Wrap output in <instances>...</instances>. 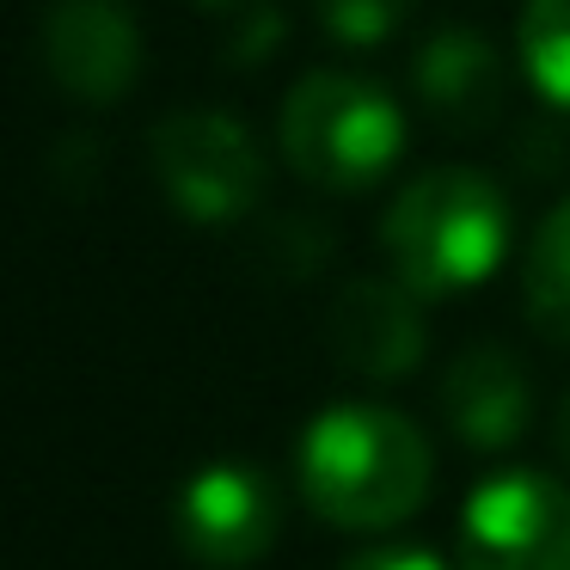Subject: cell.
<instances>
[{
    "instance_id": "1",
    "label": "cell",
    "mask_w": 570,
    "mask_h": 570,
    "mask_svg": "<svg viewBox=\"0 0 570 570\" xmlns=\"http://www.w3.org/2000/svg\"><path fill=\"white\" fill-rule=\"evenodd\" d=\"M435 454L411 417L386 405H332L301 430V497L350 533H381L417 515Z\"/></svg>"
},
{
    "instance_id": "2",
    "label": "cell",
    "mask_w": 570,
    "mask_h": 570,
    "mask_svg": "<svg viewBox=\"0 0 570 570\" xmlns=\"http://www.w3.org/2000/svg\"><path fill=\"white\" fill-rule=\"evenodd\" d=\"M509 239H515L509 197L472 166H435L411 178L381 222L386 264L423 301H448L491 283L497 264L509 258Z\"/></svg>"
},
{
    "instance_id": "3",
    "label": "cell",
    "mask_w": 570,
    "mask_h": 570,
    "mask_svg": "<svg viewBox=\"0 0 570 570\" xmlns=\"http://www.w3.org/2000/svg\"><path fill=\"white\" fill-rule=\"evenodd\" d=\"M283 154L313 190H350L381 185L405 154V111L381 80L362 75H320L295 80V92L283 99Z\"/></svg>"
},
{
    "instance_id": "4",
    "label": "cell",
    "mask_w": 570,
    "mask_h": 570,
    "mask_svg": "<svg viewBox=\"0 0 570 570\" xmlns=\"http://www.w3.org/2000/svg\"><path fill=\"white\" fill-rule=\"evenodd\" d=\"M154 178L185 222L227 227L258 209L264 197V148L227 111H173L154 124Z\"/></svg>"
},
{
    "instance_id": "5",
    "label": "cell",
    "mask_w": 570,
    "mask_h": 570,
    "mask_svg": "<svg viewBox=\"0 0 570 570\" xmlns=\"http://www.w3.org/2000/svg\"><path fill=\"white\" fill-rule=\"evenodd\" d=\"M460 570H570V491L546 472H497L460 509Z\"/></svg>"
},
{
    "instance_id": "6",
    "label": "cell",
    "mask_w": 570,
    "mask_h": 570,
    "mask_svg": "<svg viewBox=\"0 0 570 570\" xmlns=\"http://www.w3.org/2000/svg\"><path fill=\"white\" fill-rule=\"evenodd\" d=\"M283 528V497H276L271 472L246 466V460H215V466L190 472L185 491L173 497V533L185 558L209 570H246L276 546Z\"/></svg>"
},
{
    "instance_id": "7",
    "label": "cell",
    "mask_w": 570,
    "mask_h": 570,
    "mask_svg": "<svg viewBox=\"0 0 570 570\" xmlns=\"http://www.w3.org/2000/svg\"><path fill=\"white\" fill-rule=\"evenodd\" d=\"M43 68L80 105H117L141 75V31L124 0H50Z\"/></svg>"
},
{
    "instance_id": "8",
    "label": "cell",
    "mask_w": 570,
    "mask_h": 570,
    "mask_svg": "<svg viewBox=\"0 0 570 570\" xmlns=\"http://www.w3.org/2000/svg\"><path fill=\"white\" fill-rule=\"evenodd\" d=\"M423 295H411L399 276H362L344 283L325 313V337H332V356L350 374H368V381H399L423 362L430 344V325H423Z\"/></svg>"
},
{
    "instance_id": "9",
    "label": "cell",
    "mask_w": 570,
    "mask_h": 570,
    "mask_svg": "<svg viewBox=\"0 0 570 570\" xmlns=\"http://www.w3.org/2000/svg\"><path fill=\"white\" fill-rule=\"evenodd\" d=\"M442 411H448V430L472 454H503L528 435V417H533L528 368L503 344H472L442 381Z\"/></svg>"
},
{
    "instance_id": "10",
    "label": "cell",
    "mask_w": 570,
    "mask_h": 570,
    "mask_svg": "<svg viewBox=\"0 0 570 570\" xmlns=\"http://www.w3.org/2000/svg\"><path fill=\"white\" fill-rule=\"evenodd\" d=\"M503 56H497V43L484 38V31H435L430 43L417 50V62H411V87H417L423 111L442 117L448 129H484L497 124V111H503Z\"/></svg>"
},
{
    "instance_id": "11",
    "label": "cell",
    "mask_w": 570,
    "mask_h": 570,
    "mask_svg": "<svg viewBox=\"0 0 570 570\" xmlns=\"http://www.w3.org/2000/svg\"><path fill=\"white\" fill-rule=\"evenodd\" d=\"M521 295H528V320L546 337L570 344V197L540 222L521 264Z\"/></svg>"
},
{
    "instance_id": "12",
    "label": "cell",
    "mask_w": 570,
    "mask_h": 570,
    "mask_svg": "<svg viewBox=\"0 0 570 570\" xmlns=\"http://www.w3.org/2000/svg\"><path fill=\"white\" fill-rule=\"evenodd\" d=\"M515 50L533 92L546 105H558V111H570V0H528Z\"/></svg>"
},
{
    "instance_id": "13",
    "label": "cell",
    "mask_w": 570,
    "mask_h": 570,
    "mask_svg": "<svg viewBox=\"0 0 570 570\" xmlns=\"http://www.w3.org/2000/svg\"><path fill=\"white\" fill-rule=\"evenodd\" d=\"M411 0H320V31L337 50H386L405 31Z\"/></svg>"
},
{
    "instance_id": "14",
    "label": "cell",
    "mask_w": 570,
    "mask_h": 570,
    "mask_svg": "<svg viewBox=\"0 0 570 570\" xmlns=\"http://www.w3.org/2000/svg\"><path fill=\"white\" fill-rule=\"evenodd\" d=\"M283 31H288V19L276 13V7H264V0H246V7H239V26L227 31V62H234V68L271 62L276 43H283Z\"/></svg>"
},
{
    "instance_id": "15",
    "label": "cell",
    "mask_w": 570,
    "mask_h": 570,
    "mask_svg": "<svg viewBox=\"0 0 570 570\" xmlns=\"http://www.w3.org/2000/svg\"><path fill=\"white\" fill-rule=\"evenodd\" d=\"M344 570H448V558H435L430 546H405V540H381L344 558Z\"/></svg>"
},
{
    "instance_id": "16",
    "label": "cell",
    "mask_w": 570,
    "mask_h": 570,
    "mask_svg": "<svg viewBox=\"0 0 570 570\" xmlns=\"http://www.w3.org/2000/svg\"><path fill=\"white\" fill-rule=\"evenodd\" d=\"M558 454H564V466H570V393H564V405H558Z\"/></svg>"
},
{
    "instance_id": "17",
    "label": "cell",
    "mask_w": 570,
    "mask_h": 570,
    "mask_svg": "<svg viewBox=\"0 0 570 570\" xmlns=\"http://www.w3.org/2000/svg\"><path fill=\"white\" fill-rule=\"evenodd\" d=\"M203 13H239V7H246V0H197Z\"/></svg>"
}]
</instances>
